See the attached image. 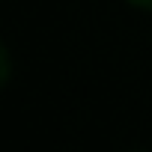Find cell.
Here are the masks:
<instances>
[{"label":"cell","mask_w":152,"mask_h":152,"mask_svg":"<svg viewBox=\"0 0 152 152\" xmlns=\"http://www.w3.org/2000/svg\"><path fill=\"white\" fill-rule=\"evenodd\" d=\"M9 75H12V60H9V51L0 45V90L9 84Z\"/></svg>","instance_id":"6da1fadb"},{"label":"cell","mask_w":152,"mask_h":152,"mask_svg":"<svg viewBox=\"0 0 152 152\" xmlns=\"http://www.w3.org/2000/svg\"><path fill=\"white\" fill-rule=\"evenodd\" d=\"M128 3H134L137 9H146V12H152V0H128Z\"/></svg>","instance_id":"7a4b0ae2"}]
</instances>
